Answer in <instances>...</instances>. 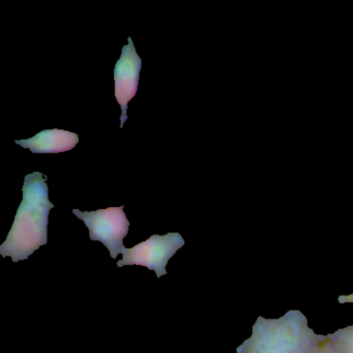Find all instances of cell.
I'll list each match as a JSON object with an SVG mask.
<instances>
[{
    "label": "cell",
    "instance_id": "obj_1",
    "mask_svg": "<svg viewBox=\"0 0 353 353\" xmlns=\"http://www.w3.org/2000/svg\"><path fill=\"white\" fill-rule=\"evenodd\" d=\"M47 179L41 172L24 179L23 199L7 239L0 245V255L10 256L15 263L28 259L48 241L49 214L54 205L49 200Z\"/></svg>",
    "mask_w": 353,
    "mask_h": 353
},
{
    "label": "cell",
    "instance_id": "obj_2",
    "mask_svg": "<svg viewBox=\"0 0 353 353\" xmlns=\"http://www.w3.org/2000/svg\"><path fill=\"white\" fill-rule=\"evenodd\" d=\"M318 334L307 325L305 316L291 310L278 319L260 316L252 336L237 347V353H307Z\"/></svg>",
    "mask_w": 353,
    "mask_h": 353
},
{
    "label": "cell",
    "instance_id": "obj_3",
    "mask_svg": "<svg viewBox=\"0 0 353 353\" xmlns=\"http://www.w3.org/2000/svg\"><path fill=\"white\" fill-rule=\"evenodd\" d=\"M73 214L83 221L90 230V239L94 241H101L110 252L112 259H117L119 254H123L125 249L123 239L127 236L130 227L123 206L96 212L73 210Z\"/></svg>",
    "mask_w": 353,
    "mask_h": 353
},
{
    "label": "cell",
    "instance_id": "obj_4",
    "mask_svg": "<svg viewBox=\"0 0 353 353\" xmlns=\"http://www.w3.org/2000/svg\"><path fill=\"white\" fill-rule=\"evenodd\" d=\"M183 245L185 239L179 233L154 234L131 249L125 248L123 252V259L117 262V266H145L150 270H154L157 276L160 279L167 274L166 266L169 260Z\"/></svg>",
    "mask_w": 353,
    "mask_h": 353
},
{
    "label": "cell",
    "instance_id": "obj_5",
    "mask_svg": "<svg viewBox=\"0 0 353 353\" xmlns=\"http://www.w3.org/2000/svg\"><path fill=\"white\" fill-rule=\"evenodd\" d=\"M128 42L114 68L115 98L121 108V128L128 119V104L137 94L142 69V59L136 52L133 41L128 38Z\"/></svg>",
    "mask_w": 353,
    "mask_h": 353
},
{
    "label": "cell",
    "instance_id": "obj_6",
    "mask_svg": "<svg viewBox=\"0 0 353 353\" xmlns=\"http://www.w3.org/2000/svg\"><path fill=\"white\" fill-rule=\"evenodd\" d=\"M79 136L65 130H44L30 139L16 140L15 143L34 154H59L73 150Z\"/></svg>",
    "mask_w": 353,
    "mask_h": 353
},
{
    "label": "cell",
    "instance_id": "obj_7",
    "mask_svg": "<svg viewBox=\"0 0 353 353\" xmlns=\"http://www.w3.org/2000/svg\"><path fill=\"white\" fill-rule=\"evenodd\" d=\"M330 336L336 353H353V325L341 328Z\"/></svg>",
    "mask_w": 353,
    "mask_h": 353
},
{
    "label": "cell",
    "instance_id": "obj_8",
    "mask_svg": "<svg viewBox=\"0 0 353 353\" xmlns=\"http://www.w3.org/2000/svg\"><path fill=\"white\" fill-rule=\"evenodd\" d=\"M307 353H336V351L330 340V334H318Z\"/></svg>",
    "mask_w": 353,
    "mask_h": 353
},
{
    "label": "cell",
    "instance_id": "obj_9",
    "mask_svg": "<svg viewBox=\"0 0 353 353\" xmlns=\"http://www.w3.org/2000/svg\"><path fill=\"white\" fill-rule=\"evenodd\" d=\"M338 301L340 303H353V293L349 295H342V296L339 297Z\"/></svg>",
    "mask_w": 353,
    "mask_h": 353
}]
</instances>
